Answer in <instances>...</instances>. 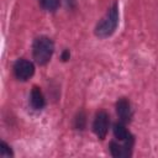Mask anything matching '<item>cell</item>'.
I'll return each instance as SVG.
<instances>
[{
	"instance_id": "cell-5",
	"label": "cell",
	"mask_w": 158,
	"mask_h": 158,
	"mask_svg": "<svg viewBox=\"0 0 158 158\" xmlns=\"http://www.w3.org/2000/svg\"><path fill=\"white\" fill-rule=\"evenodd\" d=\"M116 112H117V116H118L120 121H122L125 123L131 121V118H132V110H131L130 101L126 98L118 99V101L116 102Z\"/></svg>"
},
{
	"instance_id": "cell-4",
	"label": "cell",
	"mask_w": 158,
	"mask_h": 158,
	"mask_svg": "<svg viewBox=\"0 0 158 158\" xmlns=\"http://www.w3.org/2000/svg\"><path fill=\"white\" fill-rule=\"evenodd\" d=\"M109 128V115L105 111H99L95 115L94 122H93V131L98 136V138L104 139Z\"/></svg>"
},
{
	"instance_id": "cell-2",
	"label": "cell",
	"mask_w": 158,
	"mask_h": 158,
	"mask_svg": "<svg viewBox=\"0 0 158 158\" xmlns=\"http://www.w3.org/2000/svg\"><path fill=\"white\" fill-rule=\"evenodd\" d=\"M117 23H118V6L115 2L109 9V11L106 12V15L96 25V27H95V35L98 37H101V38L109 37L116 30Z\"/></svg>"
},
{
	"instance_id": "cell-3",
	"label": "cell",
	"mask_w": 158,
	"mask_h": 158,
	"mask_svg": "<svg viewBox=\"0 0 158 158\" xmlns=\"http://www.w3.org/2000/svg\"><path fill=\"white\" fill-rule=\"evenodd\" d=\"M33 73H35L33 63L27 59L21 58L16 60V63L14 64V74L21 81H26L27 79H30L33 75Z\"/></svg>"
},
{
	"instance_id": "cell-7",
	"label": "cell",
	"mask_w": 158,
	"mask_h": 158,
	"mask_svg": "<svg viewBox=\"0 0 158 158\" xmlns=\"http://www.w3.org/2000/svg\"><path fill=\"white\" fill-rule=\"evenodd\" d=\"M131 147L132 144L125 143V144H118L117 142L112 141L110 143V152L114 157L116 158H123V157H130L131 156Z\"/></svg>"
},
{
	"instance_id": "cell-1",
	"label": "cell",
	"mask_w": 158,
	"mask_h": 158,
	"mask_svg": "<svg viewBox=\"0 0 158 158\" xmlns=\"http://www.w3.org/2000/svg\"><path fill=\"white\" fill-rule=\"evenodd\" d=\"M53 49H54L53 41L49 37L40 36L33 41V44H32L33 59L36 60L37 64L44 65L49 62L53 54Z\"/></svg>"
},
{
	"instance_id": "cell-6",
	"label": "cell",
	"mask_w": 158,
	"mask_h": 158,
	"mask_svg": "<svg viewBox=\"0 0 158 158\" xmlns=\"http://www.w3.org/2000/svg\"><path fill=\"white\" fill-rule=\"evenodd\" d=\"M114 135L118 141H122L123 143L133 144V136L130 133V131L126 128L125 122L120 121L114 125Z\"/></svg>"
},
{
	"instance_id": "cell-8",
	"label": "cell",
	"mask_w": 158,
	"mask_h": 158,
	"mask_svg": "<svg viewBox=\"0 0 158 158\" xmlns=\"http://www.w3.org/2000/svg\"><path fill=\"white\" fill-rule=\"evenodd\" d=\"M30 104L35 110H41L44 106V96L38 86H33L30 95Z\"/></svg>"
},
{
	"instance_id": "cell-12",
	"label": "cell",
	"mask_w": 158,
	"mask_h": 158,
	"mask_svg": "<svg viewBox=\"0 0 158 158\" xmlns=\"http://www.w3.org/2000/svg\"><path fill=\"white\" fill-rule=\"evenodd\" d=\"M69 56H70V54H69V51H64L63 54H62V59H63V60H68V59H69Z\"/></svg>"
},
{
	"instance_id": "cell-11",
	"label": "cell",
	"mask_w": 158,
	"mask_h": 158,
	"mask_svg": "<svg viewBox=\"0 0 158 158\" xmlns=\"http://www.w3.org/2000/svg\"><path fill=\"white\" fill-rule=\"evenodd\" d=\"M0 156L1 157H12L14 156L10 146L6 142H4V141L0 143Z\"/></svg>"
},
{
	"instance_id": "cell-10",
	"label": "cell",
	"mask_w": 158,
	"mask_h": 158,
	"mask_svg": "<svg viewBox=\"0 0 158 158\" xmlns=\"http://www.w3.org/2000/svg\"><path fill=\"white\" fill-rule=\"evenodd\" d=\"M85 115L84 112H79L75 117V121H74V126L77 130H83L85 127Z\"/></svg>"
},
{
	"instance_id": "cell-9",
	"label": "cell",
	"mask_w": 158,
	"mask_h": 158,
	"mask_svg": "<svg viewBox=\"0 0 158 158\" xmlns=\"http://www.w3.org/2000/svg\"><path fill=\"white\" fill-rule=\"evenodd\" d=\"M38 2L47 11H54L59 6V0H38Z\"/></svg>"
}]
</instances>
